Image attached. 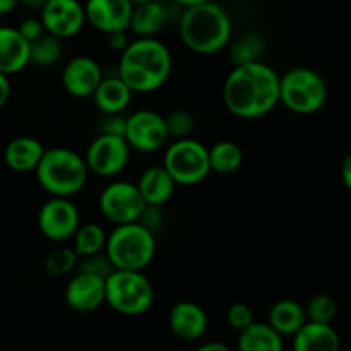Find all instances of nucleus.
Listing matches in <instances>:
<instances>
[{
    "label": "nucleus",
    "instance_id": "obj_6",
    "mask_svg": "<svg viewBox=\"0 0 351 351\" xmlns=\"http://www.w3.org/2000/svg\"><path fill=\"white\" fill-rule=\"evenodd\" d=\"M105 302L129 317L146 314L154 302V288L143 271L113 269L105 280Z\"/></svg>",
    "mask_w": 351,
    "mask_h": 351
},
{
    "label": "nucleus",
    "instance_id": "obj_32",
    "mask_svg": "<svg viewBox=\"0 0 351 351\" xmlns=\"http://www.w3.org/2000/svg\"><path fill=\"white\" fill-rule=\"evenodd\" d=\"M165 123H167L168 136L173 139H184V137H191L192 130H194L195 122L194 117L185 110H173L165 117Z\"/></svg>",
    "mask_w": 351,
    "mask_h": 351
},
{
    "label": "nucleus",
    "instance_id": "obj_35",
    "mask_svg": "<svg viewBox=\"0 0 351 351\" xmlns=\"http://www.w3.org/2000/svg\"><path fill=\"white\" fill-rule=\"evenodd\" d=\"M226 319H228V324L233 329L242 331V329H245L247 326L254 322L252 308L245 304H233L226 312Z\"/></svg>",
    "mask_w": 351,
    "mask_h": 351
},
{
    "label": "nucleus",
    "instance_id": "obj_11",
    "mask_svg": "<svg viewBox=\"0 0 351 351\" xmlns=\"http://www.w3.org/2000/svg\"><path fill=\"white\" fill-rule=\"evenodd\" d=\"M123 137L129 143L130 149L141 151V153L160 151L170 139L165 117L153 110H139L127 117Z\"/></svg>",
    "mask_w": 351,
    "mask_h": 351
},
{
    "label": "nucleus",
    "instance_id": "obj_13",
    "mask_svg": "<svg viewBox=\"0 0 351 351\" xmlns=\"http://www.w3.org/2000/svg\"><path fill=\"white\" fill-rule=\"evenodd\" d=\"M40 19L47 33L60 40L72 38L86 23L84 5L79 0H47L40 10Z\"/></svg>",
    "mask_w": 351,
    "mask_h": 351
},
{
    "label": "nucleus",
    "instance_id": "obj_27",
    "mask_svg": "<svg viewBox=\"0 0 351 351\" xmlns=\"http://www.w3.org/2000/svg\"><path fill=\"white\" fill-rule=\"evenodd\" d=\"M62 58L60 38L45 31L36 40L29 41V64L38 67H51Z\"/></svg>",
    "mask_w": 351,
    "mask_h": 351
},
{
    "label": "nucleus",
    "instance_id": "obj_5",
    "mask_svg": "<svg viewBox=\"0 0 351 351\" xmlns=\"http://www.w3.org/2000/svg\"><path fill=\"white\" fill-rule=\"evenodd\" d=\"M106 257L115 269L143 271L154 259L156 237L141 223L117 225L105 243Z\"/></svg>",
    "mask_w": 351,
    "mask_h": 351
},
{
    "label": "nucleus",
    "instance_id": "obj_45",
    "mask_svg": "<svg viewBox=\"0 0 351 351\" xmlns=\"http://www.w3.org/2000/svg\"><path fill=\"white\" fill-rule=\"evenodd\" d=\"M132 5H139V3H146V2H153V0H130Z\"/></svg>",
    "mask_w": 351,
    "mask_h": 351
},
{
    "label": "nucleus",
    "instance_id": "obj_31",
    "mask_svg": "<svg viewBox=\"0 0 351 351\" xmlns=\"http://www.w3.org/2000/svg\"><path fill=\"white\" fill-rule=\"evenodd\" d=\"M336 312H338V305L336 300L331 295H315L308 300L307 307H305V314H307V321L314 322H324L329 324L332 319L336 317Z\"/></svg>",
    "mask_w": 351,
    "mask_h": 351
},
{
    "label": "nucleus",
    "instance_id": "obj_21",
    "mask_svg": "<svg viewBox=\"0 0 351 351\" xmlns=\"http://www.w3.org/2000/svg\"><path fill=\"white\" fill-rule=\"evenodd\" d=\"M45 153L43 144L34 137H16L10 141L3 151L7 167L14 171H31L38 167Z\"/></svg>",
    "mask_w": 351,
    "mask_h": 351
},
{
    "label": "nucleus",
    "instance_id": "obj_22",
    "mask_svg": "<svg viewBox=\"0 0 351 351\" xmlns=\"http://www.w3.org/2000/svg\"><path fill=\"white\" fill-rule=\"evenodd\" d=\"M96 106L101 113H123L132 99V89L119 77H103L93 93Z\"/></svg>",
    "mask_w": 351,
    "mask_h": 351
},
{
    "label": "nucleus",
    "instance_id": "obj_19",
    "mask_svg": "<svg viewBox=\"0 0 351 351\" xmlns=\"http://www.w3.org/2000/svg\"><path fill=\"white\" fill-rule=\"evenodd\" d=\"M136 185L146 204L163 208L173 195L177 184L167 171V168L161 165V167H151L144 170Z\"/></svg>",
    "mask_w": 351,
    "mask_h": 351
},
{
    "label": "nucleus",
    "instance_id": "obj_7",
    "mask_svg": "<svg viewBox=\"0 0 351 351\" xmlns=\"http://www.w3.org/2000/svg\"><path fill=\"white\" fill-rule=\"evenodd\" d=\"M328 99V86L315 71L297 67L280 75V103L300 115L315 113Z\"/></svg>",
    "mask_w": 351,
    "mask_h": 351
},
{
    "label": "nucleus",
    "instance_id": "obj_24",
    "mask_svg": "<svg viewBox=\"0 0 351 351\" xmlns=\"http://www.w3.org/2000/svg\"><path fill=\"white\" fill-rule=\"evenodd\" d=\"M237 346L240 351H280L283 350V336L269 324L252 322L239 331Z\"/></svg>",
    "mask_w": 351,
    "mask_h": 351
},
{
    "label": "nucleus",
    "instance_id": "obj_12",
    "mask_svg": "<svg viewBox=\"0 0 351 351\" xmlns=\"http://www.w3.org/2000/svg\"><path fill=\"white\" fill-rule=\"evenodd\" d=\"M81 225L79 209L69 197H51L41 206L38 213V228L53 242H64L72 239L75 230Z\"/></svg>",
    "mask_w": 351,
    "mask_h": 351
},
{
    "label": "nucleus",
    "instance_id": "obj_2",
    "mask_svg": "<svg viewBox=\"0 0 351 351\" xmlns=\"http://www.w3.org/2000/svg\"><path fill=\"white\" fill-rule=\"evenodd\" d=\"M171 72V55L153 36H139L122 51L119 77L132 93H153L167 82Z\"/></svg>",
    "mask_w": 351,
    "mask_h": 351
},
{
    "label": "nucleus",
    "instance_id": "obj_17",
    "mask_svg": "<svg viewBox=\"0 0 351 351\" xmlns=\"http://www.w3.org/2000/svg\"><path fill=\"white\" fill-rule=\"evenodd\" d=\"M168 326L177 338L184 341H197L208 331V315L197 304L178 302L168 314Z\"/></svg>",
    "mask_w": 351,
    "mask_h": 351
},
{
    "label": "nucleus",
    "instance_id": "obj_23",
    "mask_svg": "<svg viewBox=\"0 0 351 351\" xmlns=\"http://www.w3.org/2000/svg\"><path fill=\"white\" fill-rule=\"evenodd\" d=\"M168 21L167 7L160 0L134 5L129 29L137 36H154L163 29Z\"/></svg>",
    "mask_w": 351,
    "mask_h": 351
},
{
    "label": "nucleus",
    "instance_id": "obj_9",
    "mask_svg": "<svg viewBox=\"0 0 351 351\" xmlns=\"http://www.w3.org/2000/svg\"><path fill=\"white\" fill-rule=\"evenodd\" d=\"M98 206L101 215L117 226L137 221L143 209L146 208V202L136 184L113 182L103 189Z\"/></svg>",
    "mask_w": 351,
    "mask_h": 351
},
{
    "label": "nucleus",
    "instance_id": "obj_44",
    "mask_svg": "<svg viewBox=\"0 0 351 351\" xmlns=\"http://www.w3.org/2000/svg\"><path fill=\"white\" fill-rule=\"evenodd\" d=\"M171 2H175L177 5H182L185 9V7H191V5H197V3H202V2H209V0H171Z\"/></svg>",
    "mask_w": 351,
    "mask_h": 351
},
{
    "label": "nucleus",
    "instance_id": "obj_26",
    "mask_svg": "<svg viewBox=\"0 0 351 351\" xmlns=\"http://www.w3.org/2000/svg\"><path fill=\"white\" fill-rule=\"evenodd\" d=\"M208 151L211 171H216L219 175H230L235 173L242 167L243 153L239 144L232 143V141H219Z\"/></svg>",
    "mask_w": 351,
    "mask_h": 351
},
{
    "label": "nucleus",
    "instance_id": "obj_42",
    "mask_svg": "<svg viewBox=\"0 0 351 351\" xmlns=\"http://www.w3.org/2000/svg\"><path fill=\"white\" fill-rule=\"evenodd\" d=\"M45 2H47V0H19L21 5H24L29 10H41L43 9Z\"/></svg>",
    "mask_w": 351,
    "mask_h": 351
},
{
    "label": "nucleus",
    "instance_id": "obj_37",
    "mask_svg": "<svg viewBox=\"0 0 351 351\" xmlns=\"http://www.w3.org/2000/svg\"><path fill=\"white\" fill-rule=\"evenodd\" d=\"M17 29H19V33L23 34L27 41L36 40L38 36H41V34L45 33V26L43 23H41L40 17H26V19L19 24Z\"/></svg>",
    "mask_w": 351,
    "mask_h": 351
},
{
    "label": "nucleus",
    "instance_id": "obj_36",
    "mask_svg": "<svg viewBox=\"0 0 351 351\" xmlns=\"http://www.w3.org/2000/svg\"><path fill=\"white\" fill-rule=\"evenodd\" d=\"M163 211H161V206H151V204H146V208L143 209V213H141L139 219H137V223H141L143 226H146L149 232L156 233L158 230L163 226Z\"/></svg>",
    "mask_w": 351,
    "mask_h": 351
},
{
    "label": "nucleus",
    "instance_id": "obj_14",
    "mask_svg": "<svg viewBox=\"0 0 351 351\" xmlns=\"http://www.w3.org/2000/svg\"><path fill=\"white\" fill-rule=\"evenodd\" d=\"M132 9L130 0H88L84 5L86 21L105 34L129 29Z\"/></svg>",
    "mask_w": 351,
    "mask_h": 351
},
{
    "label": "nucleus",
    "instance_id": "obj_38",
    "mask_svg": "<svg viewBox=\"0 0 351 351\" xmlns=\"http://www.w3.org/2000/svg\"><path fill=\"white\" fill-rule=\"evenodd\" d=\"M106 36H108L110 48L115 51H120V53H122V51L127 48V45L130 43V41L127 40L125 31H115V33H110L106 34Z\"/></svg>",
    "mask_w": 351,
    "mask_h": 351
},
{
    "label": "nucleus",
    "instance_id": "obj_39",
    "mask_svg": "<svg viewBox=\"0 0 351 351\" xmlns=\"http://www.w3.org/2000/svg\"><path fill=\"white\" fill-rule=\"evenodd\" d=\"M9 96H10V82L9 77H7L3 72H0V108L7 105L9 101Z\"/></svg>",
    "mask_w": 351,
    "mask_h": 351
},
{
    "label": "nucleus",
    "instance_id": "obj_16",
    "mask_svg": "<svg viewBox=\"0 0 351 351\" xmlns=\"http://www.w3.org/2000/svg\"><path fill=\"white\" fill-rule=\"evenodd\" d=\"M103 79V71L98 62L91 57H75L67 62L62 72V84L69 95L75 98L93 96Z\"/></svg>",
    "mask_w": 351,
    "mask_h": 351
},
{
    "label": "nucleus",
    "instance_id": "obj_29",
    "mask_svg": "<svg viewBox=\"0 0 351 351\" xmlns=\"http://www.w3.org/2000/svg\"><path fill=\"white\" fill-rule=\"evenodd\" d=\"M264 51V41L259 34L249 33L245 36L239 38L235 43L230 47V60L233 65L249 64V62L259 60Z\"/></svg>",
    "mask_w": 351,
    "mask_h": 351
},
{
    "label": "nucleus",
    "instance_id": "obj_46",
    "mask_svg": "<svg viewBox=\"0 0 351 351\" xmlns=\"http://www.w3.org/2000/svg\"><path fill=\"white\" fill-rule=\"evenodd\" d=\"M0 180H2V175H0Z\"/></svg>",
    "mask_w": 351,
    "mask_h": 351
},
{
    "label": "nucleus",
    "instance_id": "obj_28",
    "mask_svg": "<svg viewBox=\"0 0 351 351\" xmlns=\"http://www.w3.org/2000/svg\"><path fill=\"white\" fill-rule=\"evenodd\" d=\"M72 239H74V247L72 249L75 250L79 257H84L98 254L105 249L106 233L96 223H86V225H79Z\"/></svg>",
    "mask_w": 351,
    "mask_h": 351
},
{
    "label": "nucleus",
    "instance_id": "obj_15",
    "mask_svg": "<svg viewBox=\"0 0 351 351\" xmlns=\"http://www.w3.org/2000/svg\"><path fill=\"white\" fill-rule=\"evenodd\" d=\"M65 302L79 314L98 311L105 304V280L77 271L65 287Z\"/></svg>",
    "mask_w": 351,
    "mask_h": 351
},
{
    "label": "nucleus",
    "instance_id": "obj_40",
    "mask_svg": "<svg viewBox=\"0 0 351 351\" xmlns=\"http://www.w3.org/2000/svg\"><path fill=\"white\" fill-rule=\"evenodd\" d=\"M341 178H343V184L346 185V189L351 191V153L346 154V158L343 160Z\"/></svg>",
    "mask_w": 351,
    "mask_h": 351
},
{
    "label": "nucleus",
    "instance_id": "obj_4",
    "mask_svg": "<svg viewBox=\"0 0 351 351\" xmlns=\"http://www.w3.org/2000/svg\"><path fill=\"white\" fill-rule=\"evenodd\" d=\"M38 184L51 197H71L84 189L89 168L86 160L69 147L45 149L34 168Z\"/></svg>",
    "mask_w": 351,
    "mask_h": 351
},
{
    "label": "nucleus",
    "instance_id": "obj_20",
    "mask_svg": "<svg viewBox=\"0 0 351 351\" xmlns=\"http://www.w3.org/2000/svg\"><path fill=\"white\" fill-rule=\"evenodd\" d=\"M293 348L297 351H336L339 350V336L329 324L307 321L293 335Z\"/></svg>",
    "mask_w": 351,
    "mask_h": 351
},
{
    "label": "nucleus",
    "instance_id": "obj_43",
    "mask_svg": "<svg viewBox=\"0 0 351 351\" xmlns=\"http://www.w3.org/2000/svg\"><path fill=\"white\" fill-rule=\"evenodd\" d=\"M230 348L223 343H206V345L199 346V351H228Z\"/></svg>",
    "mask_w": 351,
    "mask_h": 351
},
{
    "label": "nucleus",
    "instance_id": "obj_18",
    "mask_svg": "<svg viewBox=\"0 0 351 351\" xmlns=\"http://www.w3.org/2000/svg\"><path fill=\"white\" fill-rule=\"evenodd\" d=\"M29 65V41L17 27H0V72L16 74Z\"/></svg>",
    "mask_w": 351,
    "mask_h": 351
},
{
    "label": "nucleus",
    "instance_id": "obj_10",
    "mask_svg": "<svg viewBox=\"0 0 351 351\" xmlns=\"http://www.w3.org/2000/svg\"><path fill=\"white\" fill-rule=\"evenodd\" d=\"M130 146L123 136L98 134L86 151V165L98 177H115L125 168Z\"/></svg>",
    "mask_w": 351,
    "mask_h": 351
},
{
    "label": "nucleus",
    "instance_id": "obj_25",
    "mask_svg": "<svg viewBox=\"0 0 351 351\" xmlns=\"http://www.w3.org/2000/svg\"><path fill=\"white\" fill-rule=\"evenodd\" d=\"M267 324L281 336H293L307 322L305 308L295 300H280L271 307Z\"/></svg>",
    "mask_w": 351,
    "mask_h": 351
},
{
    "label": "nucleus",
    "instance_id": "obj_1",
    "mask_svg": "<svg viewBox=\"0 0 351 351\" xmlns=\"http://www.w3.org/2000/svg\"><path fill=\"white\" fill-rule=\"evenodd\" d=\"M223 101L239 119H259L280 103V75L261 60L233 65L223 84Z\"/></svg>",
    "mask_w": 351,
    "mask_h": 351
},
{
    "label": "nucleus",
    "instance_id": "obj_34",
    "mask_svg": "<svg viewBox=\"0 0 351 351\" xmlns=\"http://www.w3.org/2000/svg\"><path fill=\"white\" fill-rule=\"evenodd\" d=\"M127 117L123 113H101L98 120V134H112V136H123L125 134Z\"/></svg>",
    "mask_w": 351,
    "mask_h": 351
},
{
    "label": "nucleus",
    "instance_id": "obj_33",
    "mask_svg": "<svg viewBox=\"0 0 351 351\" xmlns=\"http://www.w3.org/2000/svg\"><path fill=\"white\" fill-rule=\"evenodd\" d=\"M113 269H115V267H113V264L110 263L106 254L103 256L101 252L93 254V256H84L82 259L79 257L77 267H75V271L95 274V276L103 278V280H106V278L113 273Z\"/></svg>",
    "mask_w": 351,
    "mask_h": 351
},
{
    "label": "nucleus",
    "instance_id": "obj_30",
    "mask_svg": "<svg viewBox=\"0 0 351 351\" xmlns=\"http://www.w3.org/2000/svg\"><path fill=\"white\" fill-rule=\"evenodd\" d=\"M77 261L79 256L74 249L57 247L45 259V271H47L48 276H65L77 267Z\"/></svg>",
    "mask_w": 351,
    "mask_h": 351
},
{
    "label": "nucleus",
    "instance_id": "obj_3",
    "mask_svg": "<svg viewBox=\"0 0 351 351\" xmlns=\"http://www.w3.org/2000/svg\"><path fill=\"white\" fill-rule=\"evenodd\" d=\"M180 40L191 51L215 55L232 40L233 26L228 12L219 3L202 2L185 7L178 21Z\"/></svg>",
    "mask_w": 351,
    "mask_h": 351
},
{
    "label": "nucleus",
    "instance_id": "obj_41",
    "mask_svg": "<svg viewBox=\"0 0 351 351\" xmlns=\"http://www.w3.org/2000/svg\"><path fill=\"white\" fill-rule=\"evenodd\" d=\"M17 3H19V0H0V16L12 12Z\"/></svg>",
    "mask_w": 351,
    "mask_h": 351
},
{
    "label": "nucleus",
    "instance_id": "obj_8",
    "mask_svg": "<svg viewBox=\"0 0 351 351\" xmlns=\"http://www.w3.org/2000/svg\"><path fill=\"white\" fill-rule=\"evenodd\" d=\"M163 167L177 185H195L211 171L209 151L204 144L192 137L175 139L165 151Z\"/></svg>",
    "mask_w": 351,
    "mask_h": 351
}]
</instances>
